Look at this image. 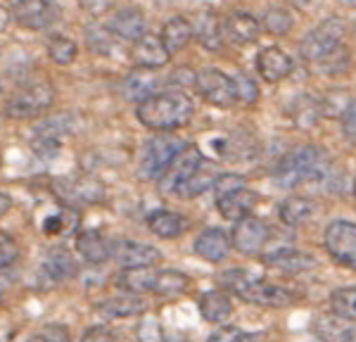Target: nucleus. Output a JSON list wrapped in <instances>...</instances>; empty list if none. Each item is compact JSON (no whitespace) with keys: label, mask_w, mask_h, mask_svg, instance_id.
Here are the masks:
<instances>
[{"label":"nucleus","mask_w":356,"mask_h":342,"mask_svg":"<svg viewBox=\"0 0 356 342\" xmlns=\"http://www.w3.org/2000/svg\"><path fill=\"white\" fill-rule=\"evenodd\" d=\"M195 114V105L186 90H162L154 93L147 100L138 102L136 117L145 129L157 133H174L191 124Z\"/></svg>","instance_id":"obj_1"},{"label":"nucleus","mask_w":356,"mask_h":342,"mask_svg":"<svg viewBox=\"0 0 356 342\" xmlns=\"http://www.w3.org/2000/svg\"><path fill=\"white\" fill-rule=\"evenodd\" d=\"M223 290L226 293L235 295L243 302H250V304L257 307H266V309H283V307L295 304L297 298L295 293L278 283L264 281L259 276H252L250 271L245 269H231L221 276Z\"/></svg>","instance_id":"obj_2"},{"label":"nucleus","mask_w":356,"mask_h":342,"mask_svg":"<svg viewBox=\"0 0 356 342\" xmlns=\"http://www.w3.org/2000/svg\"><path fill=\"white\" fill-rule=\"evenodd\" d=\"M328 171V159L314 145H300L290 150L275 167V184L280 188H297L321 181Z\"/></svg>","instance_id":"obj_3"},{"label":"nucleus","mask_w":356,"mask_h":342,"mask_svg":"<svg viewBox=\"0 0 356 342\" xmlns=\"http://www.w3.org/2000/svg\"><path fill=\"white\" fill-rule=\"evenodd\" d=\"M55 102V90L50 81L45 79H33L13 93V98L5 105V114L10 119H36L41 117L43 112H48Z\"/></svg>","instance_id":"obj_4"},{"label":"nucleus","mask_w":356,"mask_h":342,"mask_svg":"<svg viewBox=\"0 0 356 342\" xmlns=\"http://www.w3.org/2000/svg\"><path fill=\"white\" fill-rule=\"evenodd\" d=\"M188 147V142L178 136L159 133L152 140H147L140 157V176L145 181H159L166 174V169L176 162V157Z\"/></svg>","instance_id":"obj_5"},{"label":"nucleus","mask_w":356,"mask_h":342,"mask_svg":"<svg viewBox=\"0 0 356 342\" xmlns=\"http://www.w3.org/2000/svg\"><path fill=\"white\" fill-rule=\"evenodd\" d=\"M325 252L337 266L356 271V224L347 219H335L323 233Z\"/></svg>","instance_id":"obj_6"},{"label":"nucleus","mask_w":356,"mask_h":342,"mask_svg":"<svg viewBox=\"0 0 356 342\" xmlns=\"http://www.w3.org/2000/svg\"><path fill=\"white\" fill-rule=\"evenodd\" d=\"M342 43H344V22L337 19V17H330V19L321 22L318 26L312 28L304 36L300 48L304 60L312 62V65H318L323 57H328Z\"/></svg>","instance_id":"obj_7"},{"label":"nucleus","mask_w":356,"mask_h":342,"mask_svg":"<svg viewBox=\"0 0 356 342\" xmlns=\"http://www.w3.org/2000/svg\"><path fill=\"white\" fill-rule=\"evenodd\" d=\"M195 88L204 98V102L219 107V110H228V107L235 105L233 76L223 74L216 67H202V70L195 72Z\"/></svg>","instance_id":"obj_8"},{"label":"nucleus","mask_w":356,"mask_h":342,"mask_svg":"<svg viewBox=\"0 0 356 342\" xmlns=\"http://www.w3.org/2000/svg\"><path fill=\"white\" fill-rule=\"evenodd\" d=\"M268 226L264 224L259 216L250 214V216H243L233 224V231H231V245L233 250H238L240 254L245 256H254L259 254L268 243Z\"/></svg>","instance_id":"obj_9"},{"label":"nucleus","mask_w":356,"mask_h":342,"mask_svg":"<svg viewBox=\"0 0 356 342\" xmlns=\"http://www.w3.org/2000/svg\"><path fill=\"white\" fill-rule=\"evenodd\" d=\"M202 167H204V157H202V152H200V147L188 145L186 150L176 157V162L166 169V174L162 179L157 181L159 190H162L164 195H176L178 188L186 184L193 174H197Z\"/></svg>","instance_id":"obj_10"},{"label":"nucleus","mask_w":356,"mask_h":342,"mask_svg":"<svg viewBox=\"0 0 356 342\" xmlns=\"http://www.w3.org/2000/svg\"><path fill=\"white\" fill-rule=\"evenodd\" d=\"M17 24L29 31H43V28L53 26L60 17V8L53 0H17L13 10Z\"/></svg>","instance_id":"obj_11"},{"label":"nucleus","mask_w":356,"mask_h":342,"mask_svg":"<svg viewBox=\"0 0 356 342\" xmlns=\"http://www.w3.org/2000/svg\"><path fill=\"white\" fill-rule=\"evenodd\" d=\"M214 197H216V209H219V214L228 221H238V219H243V216H250L254 212L257 202H259V195L247 186H238V188H233V190H226Z\"/></svg>","instance_id":"obj_12"},{"label":"nucleus","mask_w":356,"mask_h":342,"mask_svg":"<svg viewBox=\"0 0 356 342\" xmlns=\"http://www.w3.org/2000/svg\"><path fill=\"white\" fill-rule=\"evenodd\" d=\"M110 33L126 43H136L150 33V19L140 8H124L110 19Z\"/></svg>","instance_id":"obj_13"},{"label":"nucleus","mask_w":356,"mask_h":342,"mask_svg":"<svg viewBox=\"0 0 356 342\" xmlns=\"http://www.w3.org/2000/svg\"><path fill=\"white\" fill-rule=\"evenodd\" d=\"M114 259L124 266V269H145V266H157L162 261V252L147 243L138 241H122L114 245Z\"/></svg>","instance_id":"obj_14"},{"label":"nucleus","mask_w":356,"mask_h":342,"mask_svg":"<svg viewBox=\"0 0 356 342\" xmlns=\"http://www.w3.org/2000/svg\"><path fill=\"white\" fill-rule=\"evenodd\" d=\"M193 24V38L202 45L209 53H219L226 43V33H223V22L214 10H204V13L195 15L191 19Z\"/></svg>","instance_id":"obj_15"},{"label":"nucleus","mask_w":356,"mask_h":342,"mask_svg":"<svg viewBox=\"0 0 356 342\" xmlns=\"http://www.w3.org/2000/svg\"><path fill=\"white\" fill-rule=\"evenodd\" d=\"M292 70H295V62L292 57L285 53L278 45H271V48H264L259 55H257V72L266 83H280L290 76Z\"/></svg>","instance_id":"obj_16"},{"label":"nucleus","mask_w":356,"mask_h":342,"mask_svg":"<svg viewBox=\"0 0 356 342\" xmlns=\"http://www.w3.org/2000/svg\"><path fill=\"white\" fill-rule=\"evenodd\" d=\"M171 60V55L164 50L162 38L157 33H145L140 41L131 43V62L136 70H159Z\"/></svg>","instance_id":"obj_17"},{"label":"nucleus","mask_w":356,"mask_h":342,"mask_svg":"<svg viewBox=\"0 0 356 342\" xmlns=\"http://www.w3.org/2000/svg\"><path fill=\"white\" fill-rule=\"evenodd\" d=\"M233 245H231V236L221 228H204L197 238H195V254L200 259L209 261V264H221V261L228 259Z\"/></svg>","instance_id":"obj_18"},{"label":"nucleus","mask_w":356,"mask_h":342,"mask_svg":"<svg viewBox=\"0 0 356 342\" xmlns=\"http://www.w3.org/2000/svg\"><path fill=\"white\" fill-rule=\"evenodd\" d=\"M223 33L226 38H231L233 43L247 45V43H257L259 36L264 33L261 22L254 15L245 13V10H235L223 19Z\"/></svg>","instance_id":"obj_19"},{"label":"nucleus","mask_w":356,"mask_h":342,"mask_svg":"<svg viewBox=\"0 0 356 342\" xmlns=\"http://www.w3.org/2000/svg\"><path fill=\"white\" fill-rule=\"evenodd\" d=\"M74 247H76V254L81 256L86 264L93 266L105 264L114 252V245L97 231H81L76 236V241H74Z\"/></svg>","instance_id":"obj_20"},{"label":"nucleus","mask_w":356,"mask_h":342,"mask_svg":"<svg viewBox=\"0 0 356 342\" xmlns=\"http://www.w3.org/2000/svg\"><path fill=\"white\" fill-rule=\"evenodd\" d=\"M264 264L271 266V269L288 273V276H295V273H304L312 266H316V259L309 252H302V250L295 247H280L275 252H268L264 256Z\"/></svg>","instance_id":"obj_21"},{"label":"nucleus","mask_w":356,"mask_h":342,"mask_svg":"<svg viewBox=\"0 0 356 342\" xmlns=\"http://www.w3.org/2000/svg\"><path fill=\"white\" fill-rule=\"evenodd\" d=\"M233 311L235 307L231 293H226V290H209L200 298V314H202L204 321L214 323V326H226Z\"/></svg>","instance_id":"obj_22"},{"label":"nucleus","mask_w":356,"mask_h":342,"mask_svg":"<svg viewBox=\"0 0 356 342\" xmlns=\"http://www.w3.org/2000/svg\"><path fill=\"white\" fill-rule=\"evenodd\" d=\"M147 228L157 238L174 241V238H181L188 231V219L174 212V209H154V212L147 214Z\"/></svg>","instance_id":"obj_23"},{"label":"nucleus","mask_w":356,"mask_h":342,"mask_svg":"<svg viewBox=\"0 0 356 342\" xmlns=\"http://www.w3.org/2000/svg\"><path fill=\"white\" fill-rule=\"evenodd\" d=\"M352 321L337 316V314H318L314 318V333L321 342H349L354 335Z\"/></svg>","instance_id":"obj_24"},{"label":"nucleus","mask_w":356,"mask_h":342,"mask_svg":"<svg viewBox=\"0 0 356 342\" xmlns=\"http://www.w3.org/2000/svg\"><path fill=\"white\" fill-rule=\"evenodd\" d=\"M122 88H124L126 100H131V102L147 100L150 95L157 93V88H159L157 70H134L124 79Z\"/></svg>","instance_id":"obj_25"},{"label":"nucleus","mask_w":356,"mask_h":342,"mask_svg":"<svg viewBox=\"0 0 356 342\" xmlns=\"http://www.w3.org/2000/svg\"><path fill=\"white\" fill-rule=\"evenodd\" d=\"M159 38H162V45L169 55L181 53V50L193 41L191 19H186V17H181V15L171 17V19L162 26V31H159Z\"/></svg>","instance_id":"obj_26"},{"label":"nucleus","mask_w":356,"mask_h":342,"mask_svg":"<svg viewBox=\"0 0 356 342\" xmlns=\"http://www.w3.org/2000/svg\"><path fill=\"white\" fill-rule=\"evenodd\" d=\"M105 316L110 318H131V316H138L147 309V302L140 298V295H134V293H124V295H112V298L102 300L97 304Z\"/></svg>","instance_id":"obj_27"},{"label":"nucleus","mask_w":356,"mask_h":342,"mask_svg":"<svg viewBox=\"0 0 356 342\" xmlns=\"http://www.w3.org/2000/svg\"><path fill=\"white\" fill-rule=\"evenodd\" d=\"M193 281L183 271L176 269H154L152 278V295H164V298H178L191 290Z\"/></svg>","instance_id":"obj_28"},{"label":"nucleus","mask_w":356,"mask_h":342,"mask_svg":"<svg viewBox=\"0 0 356 342\" xmlns=\"http://www.w3.org/2000/svg\"><path fill=\"white\" fill-rule=\"evenodd\" d=\"M314 212H316L314 202L309 197H304V195L285 197L283 202H280V207H278L280 221H283L285 226H292V228L307 224V221L314 216Z\"/></svg>","instance_id":"obj_29"},{"label":"nucleus","mask_w":356,"mask_h":342,"mask_svg":"<svg viewBox=\"0 0 356 342\" xmlns=\"http://www.w3.org/2000/svg\"><path fill=\"white\" fill-rule=\"evenodd\" d=\"M43 273L50 281H67V278H72L76 273V261H74L72 252H67V250H50V254L43 261Z\"/></svg>","instance_id":"obj_30"},{"label":"nucleus","mask_w":356,"mask_h":342,"mask_svg":"<svg viewBox=\"0 0 356 342\" xmlns=\"http://www.w3.org/2000/svg\"><path fill=\"white\" fill-rule=\"evenodd\" d=\"M157 266H145V269H126L119 278V285L126 293L134 295H147L152 293V278Z\"/></svg>","instance_id":"obj_31"},{"label":"nucleus","mask_w":356,"mask_h":342,"mask_svg":"<svg viewBox=\"0 0 356 342\" xmlns=\"http://www.w3.org/2000/svg\"><path fill=\"white\" fill-rule=\"evenodd\" d=\"M330 311L347 321H356V285H342V288L332 290Z\"/></svg>","instance_id":"obj_32"},{"label":"nucleus","mask_w":356,"mask_h":342,"mask_svg":"<svg viewBox=\"0 0 356 342\" xmlns=\"http://www.w3.org/2000/svg\"><path fill=\"white\" fill-rule=\"evenodd\" d=\"M48 57L57 67H69L76 62L79 45L76 41H72V38H67V36H53L48 41Z\"/></svg>","instance_id":"obj_33"},{"label":"nucleus","mask_w":356,"mask_h":342,"mask_svg":"<svg viewBox=\"0 0 356 342\" xmlns=\"http://www.w3.org/2000/svg\"><path fill=\"white\" fill-rule=\"evenodd\" d=\"M216 176L219 174H214L211 169H207L202 167L197 171V174H193L191 179L186 181L181 188H178V193L176 195L178 197H197V195H202V193H207L209 188H214V181H216Z\"/></svg>","instance_id":"obj_34"},{"label":"nucleus","mask_w":356,"mask_h":342,"mask_svg":"<svg viewBox=\"0 0 356 342\" xmlns=\"http://www.w3.org/2000/svg\"><path fill=\"white\" fill-rule=\"evenodd\" d=\"M295 26V19L288 10L283 8H271L266 15H264V22H261V28L266 33H273V36H288Z\"/></svg>","instance_id":"obj_35"},{"label":"nucleus","mask_w":356,"mask_h":342,"mask_svg":"<svg viewBox=\"0 0 356 342\" xmlns=\"http://www.w3.org/2000/svg\"><path fill=\"white\" fill-rule=\"evenodd\" d=\"M233 83H235V102L252 107L257 100H259V86H257V81L252 76L238 74V76L233 79Z\"/></svg>","instance_id":"obj_36"},{"label":"nucleus","mask_w":356,"mask_h":342,"mask_svg":"<svg viewBox=\"0 0 356 342\" xmlns=\"http://www.w3.org/2000/svg\"><path fill=\"white\" fill-rule=\"evenodd\" d=\"M321 67H323L328 74H342L349 70V50L347 45H340V48H335L328 57H323V60L318 62Z\"/></svg>","instance_id":"obj_37"},{"label":"nucleus","mask_w":356,"mask_h":342,"mask_svg":"<svg viewBox=\"0 0 356 342\" xmlns=\"http://www.w3.org/2000/svg\"><path fill=\"white\" fill-rule=\"evenodd\" d=\"M19 259V243L10 233L0 231V269H8Z\"/></svg>","instance_id":"obj_38"},{"label":"nucleus","mask_w":356,"mask_h":342,"mask_svg":"<svg viewBox=\"0 0 356 342\" xmlns=\"http://www.w3.org/2000/svg\"><path fill=\"white\" fill-rule=\"evenodd\" d=\"M340 124H342V133L352 145H356V98L347 100L344 110L340 114Z\"/></svg>","instance_id":"obj_39"},{"label":"nucleus","mask_w":356,"mask_h":342,"mask_svg":"<svg viewBox=\"0 0 356 342\" xmlns=\"http://www.w3.org/2000/svg\"><path fill=\"white\" fill-rule=\"evenodd\" d=\"M207 342H247V333L238 326H223L211 333Z\"/></svg>","instance_id":"obj_40"},{"label":"nucleus","mask_w":356,"mask_h":342,"mask_svg":"<svg viewBox=\"0 0 356 342\" xmlns=\"http://www.w3.org/2000/svg\"><path fill=\"white\" fill-rule=\"evenodd\" d=\"M81 342H117V338H114L112 328H107V326H90L81 335Z\"/></svg>","instance_id":"obj_41"},{"label":"nucleus","mask_w":356,"mask_h":342,"mask_svg":"<svg viewBox=\"0 0 356 342\" xmlns=\"http://www.w3.org/2000/svg\"><path fill=\"white\" fill-rule=\"evenodd\" d=\"M112 3H114V0H81V8L88 15L97 17V15H105L107 10L112 8Z\"/></svg>","instance_id":"obj_42"},{"label":"nucleus","mask_w":356,"mask_h":342,"mask_svg":"<svg viewBox=\"0 0 356 342\" xmlns=\"http://www.w3.org/2000/svg\"><path fill=\"white\" fill-rule=\"evenodd\" d=\"M41 335L48 342H72V340H69V333L65 330V326H45V330Z\"/></svg>","instance_id":"obj_43"},{"label":"nucleus","mask_w":356,"mask_h":342,"mask_svg":"<svg viewBox=\"0 0 356 342\" xmlns=\"http://www.w3.org/2000/svg\"><path fill=\"white\" fill-rule=\"evenodd\" d=\"M288 3L297 10V13H314L323 0H288Z\"/></svg>","instance_id":"obj_44"},{"label":"nucleus","mask_w":356,"mask_h":342,"mask_svg":"<svg viewBox=\"0 0 356 342\" xmlns=\"http://www.w3.org/2000/svg\"><path fill=\"white\" fill-rule=\"evenodd\" d=\"M10 19H13V13H10L8 8H3V5H0V33H3L5 28H8Z\"/></svg>","instance_id":"obj_45"},{"label":"nucleus","mask_w":356,"mask_h":342,"mask_svg":"<svg viewBox=\"0 0 356 342\" xmlns=\"http://www.w3.org/2000/svg\"><path fill=\"white\" fill-rule=\"evenodd\" d=\"M10 207H13V200H10V195H5V193H0V216L8 214Z\"/></svg>","instance_id":"obj_46"},{"label":"nucleus","mask_w":356,"mask_h":342,"mask_svg":"<svg viewBox=\"0 0 356 342\" xmlns=\"http://www.w3.org/2000/svg\"><path fill=\"white\" fill-rule=\"evenodd\" d=\"M26 342H48V340H45L43 335H31V338H29Z\"/></svg>","instance_id":"obj_47"},{"label":"nucleus","mask_w":356,"mask_h":342,"mask_svg":"<svg viewBox=\"0 0 356 342\" xmlns=\"http://www.w3.org/2000/svg\"><path fill=\"white\" fill-rule=\"evenodd\" d=\"M349 342H356V330H354V335H352V338H349Z\"/></svg>","instance_id":"obj_48"},{"label":"nucleus","mask_w":356,"mask_h":342,"mask_svg":"<svg viewBox=\"0 0 356 342\" xmlns=\"http://www.w3.org/2000/svg\"><path fill=\"white\" fill-rule=\"evenodd\" d=\"M354 195H356V181H354Z\"/></svg>","instance_id":"obj_49"},{"label":"nucleus","mask_w":356,"mask_h":342,"mask_svg":"<svg viewBox=\"0 0 356 342\" xmlns=\"http://www.w3.org/2000/svg\"><path fill=\"white\" fill-rule=\"evenodd\" d=\"M347 3H356V0H347Z\"/></svg>","instance_id":"obj_50"}]
</instances>
